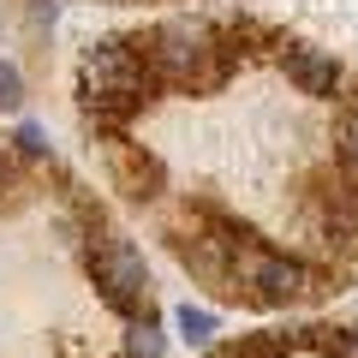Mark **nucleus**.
<instances>
[{
    "label": "nucleus",
    "instance_id": "7ed1b4c3",
    "mask_svg": "<svg viewBox=\"0 0 358 358\" xmlns=\"http://www.w3.org/2000/svg\"><path fill=\"white\" fill-rule=\"evenodd\" d=\"M90 281H96L102 305L120 310L126 322L150 317V263H143V251L126 233H102L90 245Z\"/></svg>",
    "mask_w": 358,
    "mask_h": 358
},
{
    "label": "nucleus",
    "instance_id": "20e7f679",
    "mask_svg": "<svg viewBox=\"0 0 358 358\" xmlns=\"http://www.w3.org/2000/svg\"><path fill=\"white\" fill-rule=\"evenodd\" d=\"M233 293H245L251 305L287 310L299 299H310V268L287 251H268L263 239H245L233 251Z\"/></svg>",
    "mask_w": 358,
    "mask_h": 358
},
{
    "label": "nucleus",
    "instance_id": "ddd939ff",
    "mask_svg": "<svg viewBox=\"0 0 358 358\" xmlns=\"http://www.w3.org/2000/svg\"><path fill=\"white\" fill-rule=\"evenodd\" d=\"M341 155H346V167H358V114L341 120Z\"/></svg>",
    "mask_w": 358,
    "mask_h": 358
},
{
    "label": "nucleus",
    "instance_id": "f03ea898",
    "mask_svg": "<svg viewBox=\"0 0 358 358\" xmlns=\"http://www.w3.org/2000/svg\"><path fill=\"white\" fill-rule=\"evenodd\" d=\"M143 54L155 60L162 84H192V90H215L233 66V48L203 24V18H162L143 36Z\"/></svg>",
    "mask_w": 358,
    "mask_h": 358
},
{
    "label": "nucleus",
    "instance_id": "39448f33",
    "mask_svg": "<svg viewBox=\"0 0 358 358\" xmlns=\"http://www.w3.org/2000/svg\"><path fill=\"white\" fill-rule=\"evenodd\" d=\"M281 66H287V78H293L305 96H334V90H341V60H334V54H322V48L293 42V48L281 54Z\"/></svg>",
    "mask_w": 358,
    "mask_h": 358
},
{
    "label": "nucleus",
    "instance_id": "9d476101",
    "mask_svg": "<svg viewBox=\"0 0 358 358\" xmlns=\"http://www.w3.org/2000/svg\"><path fill=\"white\" fill-rule=\"evenodd\" d=\"M24 108V72L13 60H0V114H18Z\"/></svg>",
    "mask_w": 358,
    "mask_h": 358
},
{
    "label": "nucleus",
    "instance_id": "4468645a",
    "mask_svg": "<svg viewBox=\"0 0 358 358\" xmlns=\"http://www.w3.org/2000/svg\"><path fill=\"white\" fill-rule=\"evenodd\" d=\"M30 24H36V30L54 24V0H36V6H30Z\"/></svg>",
    "mask_w": 358,
    "mask_h": 358
},
{
    "label": "nucleus",
    "instance_id": "6e6552de",
    "mask_svg": "<svg viewBox=\"0 0 358 358\" xmlns=\"http://www.w3.org/2000/svg\"><path fill=\"white\" fill-rule=\"evenodd\" d=\"M173 329L185 334L192 346H209V341H215V310H203V305H179V310H173Z\"/></svg>",
    "mask_w": 358,
    "mask_h": 358
},
{
    "label": "nucleus",
    "instance_id": "423d86ee",
    "mask_svg": "<svg viewBox=\"0 0 358 358\" xmlns=\"http://www.w3.org/2000/svg\"><path fill=\"white\" fill-rule=\"evenodd\" d=\"M114 179H120V192L126 197H155V185H162V167L150 162V155H138L131 143H114Z\"/></svg>",
    "mask_w": 358,
    "mask_h": 358
},
{
    "label": "nucleus",
    "instance_id": "f8f14e48",
    "mask_svg": "<svg viewBox=\"0 0 358 358\" xmlns=\"http://www.w3.org/2000/svg\"><path fill=\"white\" fill-rule=\"evenodd\" d=\"M18 150H24V155H48V131L24 120V126H18Z\"/></svg>",
    "mask_w": 358,
    "mask_h": 358
},
{
    "label": "nucleus",
    "instance_id": "f257e3e1",
    "mask_svg": "<svg viewBox=\"0 0 358 358\" xmlns=\"http://www.w3.org/2000/svg\"><path fill=\"white\" fill-rule=\"evenodd\" d=\"M155 84H162V72L143 54V42H96L78 60V96L96 126H126L155 96Z\"/></svg>",
    "mask_w": 358,
    "mask_h": 358
},
{
    "label": "nucleus",
    "instance_id": "1a4fd4ad",
    "mask_svg": "<svg viewBox=\"0 0 358 358\" xmlns=\"http://www.w3.org/2000/svg\"><path fill=\"white\" fill-rule=\"evenodd\" d=\"M162 346H167V334L155 329L150 317L126 322V358H162Z\"/></svg>",
    "mask_w": 358,
    "mask_h": 358
},
{
    "label": "nucleus",
    "instance_id": "0eeeda50",
    "mask_svg": "<svg viewBox=\"0 0 358 358\" xmlns=\"http://www.w3.org/2000/svg\"><path fill=\"white\" fill-rule=\"evenodd\" d=\"M203 358H287V334H245V341L209 346Z\"/></svg>",
    "mask_w": 358,
    "mask_h": 358
},
{
    "label": "nucleus",
    "instance_id": "9b49d317",
    "mask_svg": "<svg viewBox=\"0 0 358 358\" xmlns=\"http://www.w3.org/2000/svg\"><path fill=\"white\" fill-rule=\"evenodd\" d=\"M322 358H358V322L352 329H329L322 334Z\"/></svg>",
    "mask_w": 358,
    "mask_h": 358
}]
</instances>
